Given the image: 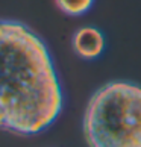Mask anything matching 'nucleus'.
Here are the masks:
<instances>
[{"label":"nucleus","mask_w":141,"mask_h":147,"mask_svg":"<svg viewBox=\"0 0 141 147\" xmlns=\"http://www.w3.org/2000/svg\"><path fill=\"white\" fill-rule=\"evenodd\" d=\"M62 106L46 42L21 21L0 18V129L36 135L55 123Z\"/></svg>","instance_id":"1"},{"label":"nucleus","mask_w":141,"mask_h":147,"mask_svg":"<svg viewBox=\"0 0 141 147\" xmlns=\"http://www.w3.org/2000/svg\"><path fill=\"white\" fill-rule=\"evenodd\" d=\"M82 129L88 147H141V85L111 80L97 88Z\"/></svg>","instance_id":"2"},{"label":"nucleus","mask_w":141,"mask_h":147,"mask_svg":"<svg viewBox=\"0 0 141 147\" xmlns=\"http://www.w3.org/2000/svg\"><path fill=\"white\" fill-rule=\"evenodd\" d=\"M72 46L79 58L96 59L105 50V36L97 28L84 26L74 32Z\"/></svg>","instance_id":"3"},{"label":"nucleus","mask_w":141,"mask_h":147,"mask_svg":"<svg viewBox=\"0 0 141 147\" xmlns=\"http://www.w3.org/2000/svg\"><path fill=\"white\" fill-rule=\"evenodd\" d=\"M55 3L64 14L70 17H79L91 9L94 0H55Z\"/></svg>","instance_id":"4"}]
</instances>
